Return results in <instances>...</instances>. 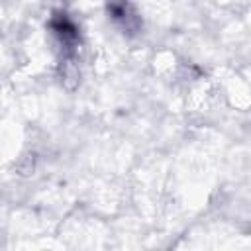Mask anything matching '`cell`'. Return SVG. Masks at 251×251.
I'll return each instance as SVG.
<instances>
[{
	"label": "cell",
	"mask_w": 251,
	"mask_h": 251,
	"mask_svg": "<svg viewBox=\"0 0 251 251\" xmlns=\"http://www.w3.org/2000/svg\"><path fill=\"white\" fill-rule=\"evenodd\" d=\"M49 29L61 49V63L75 65L80 47V33L73 18L67 12H55L49 20Z\"/></svg>",
	"instance_id": "cell-1"
},
{
	"label": "cell",
	"mask_w": 251,
	"mask_h": 251,
	"mask_svg": "<svg viewBox=\"0 0 251 251\" xmlns=\"http://www.w3.org/2000/svg\"><path fill=\"white\" fill-rule=\"evenodd\" d=\"M108 14L116 24H120L127 31H135L139 25V20L131 8L129 0H108Z\"/></svg>",
	"instance_id": "cell-2"
}]
</instances>
